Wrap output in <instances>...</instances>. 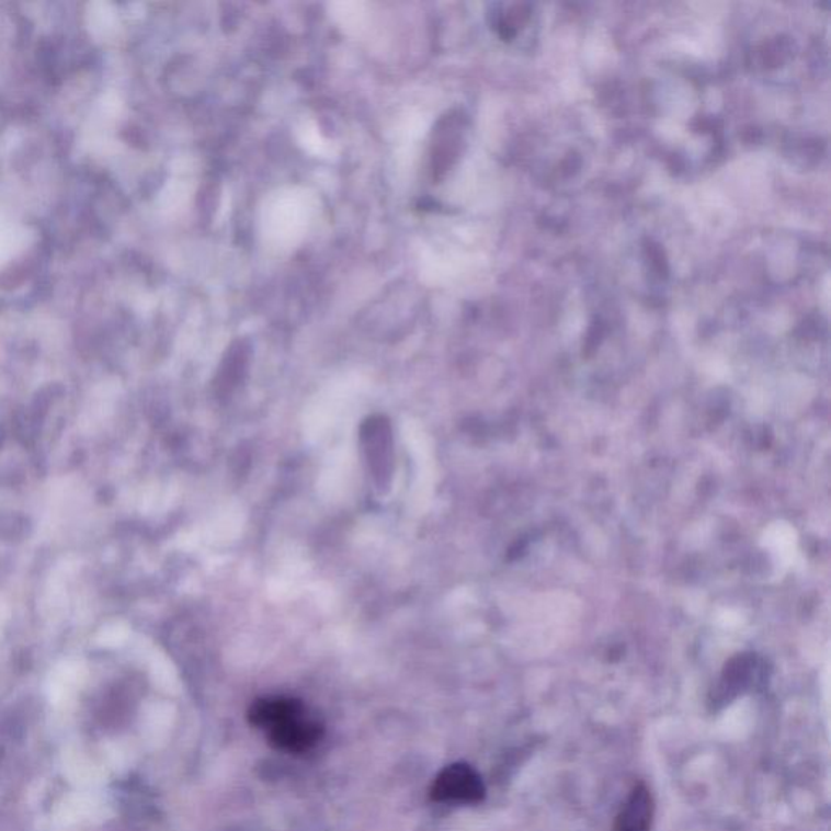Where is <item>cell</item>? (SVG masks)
<instances>
[{"mask_svg":"<svg viewBox=\"0 0 831 831\" xmlns=\"http://www.w3.org/2000/svg\"><path fill=\"white\" fill-rule=\"evenodd\" d=\"M653 816V796L647 785L640 783L631 789L627 802L617 816L614 831H650Z\"/></svg>","mask_w":831,"mask_h":831,"instance_id":"cell-3","label":"cell"},{"mask_svg":"<svg viewBox=\"0 0 831 831\" xmlns=\"http://www.w3.org/2000/svg\"><path fill=\"white\" fill-rule=\"evenodd\" d=\"M431 796L441 804H478L485 799L486 788L475 769L466 763H454L439 773Z\"/></svg>","mask_w":831,"mask_h":831,"instance_id":"cell-1","label":"cell"},{"mask_svg":"<svg viewBox=\"0 0 831 831\" xmlns=\"http://www.w3.org/2000/svg\"><path fill=\"white\" fill-rule=\"evenodd\" d=\"M752 661L745 660V658H738V660L732 661L722 675L721 685H719L718 694L715 697L716 704L732 701V698L738 697L739 692L748 691L749 685L752 684Z\"/></svg>","mask_w":831,"mask_h":831,"instance_id":"cell-5","label":"cell"},{"mask_svg":"<svg viewBox=\"0 0 831 831\" xmlns=\"http://www.w3.org/2000/svg\"><path fill=\"white\" fill-rule=\"evenodd\" d=\"M270 744L285 752L303 753L312 749L322 738V726L306 713L270 729Z\"/></svg>","mask_w":831,"mask_h":831,"instance_id":"cell-2","label":"cell"},{"mask_svg":"<svg viewBox=\"0 0 831 831\" xmlns=\"http://www.w3.org/2000/svg\"><path fill=\"white\" fill-rule=\"evenodd\" d=\"M306 713L299 701L286 697H269L257 701L249 709V719L257 728L270 729Z\"/></svg>","mask_w":831,"mask_h":831,"instance_id":"cell-4","label":"cell"}]
</instances>
